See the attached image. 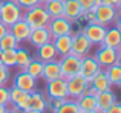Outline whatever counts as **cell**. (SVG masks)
<instances>
[{
  "mask_svg": "<svg viewBox=\"0 0 121 113\" xmlns=\"http://www.w3.org/2000/svg\"><path fill=\"white\" fill-rule=\"evenodd\" d=\"M77 104L80 107V110H97L98 112V107H97V98L95 96H89V95H80L77 99Z\"/></svg>",
  "mask_w": 121,
  "mask_h": 113,
  "instance_id": "cell-26",
  "label": "cell"
},
{
  "mask_svg": "<svg viewBox=\"0 0 121 113\" xmlns=\"http://www.w3.org/2000/svg\"><path fill=\"white\" fill-rule=\"evenodd\" d=\"M80 107H78L77 101L74 98H66L65 101L61 102V105L58 107V110L54 113H80Z\"/></svg>",
  "mask_w": 121,
  "mask_h": 113,
  "instance_id": "cell-28",
  "label": "cell"
},
{
  "mask_svg": "<svg viewBox=\"0 0 121 113\" xmlns=\"http://www.w3.org/2000/svg\"><path fill=\"white\" fill-rule=\"evenodd\" d=\"M23 17V9L17 5L15 0H3L0 8V21L11 26Z\"/></svg>",
  "mask_w": 121,
  "mask_h": 113,
  "instance_id": "cell-2",
  "label": "cell"
},
{
  "mask_svg": "<svg viewBox=\"0 0 121 113\" xmlns=\"http://www.w3.org/2000/svg\"><path fill=\"white\" fill-rule=\"evenodd\" d=\"M6 110H8L6 105H0V113H6Z\"/></svg>",
  "mask_w": 121,
  "mask_h": 113,
  "instance_id": "cell-47",
  "label": "cell"
},
{
  "mask_svg": "<svg viewBox=\"0 0 121 113\" xmlns=\"http://www.w3.org/2000/svg\"><path fill=\"white\" fill-rule=\"evenodd\" d=\"M48 14L51 18L54 17H61L63 15V0H49V2L44 5Z\"/></svg>",
  "mask_w": 121,
  "mask_h": 113,
  "instance_id": "cell-27",
  "label": "cell"
},
{
  "mask_svg": "<svg viewBox=\"0 0 121 113\" xmlns=\"http://www.w3.org/2000/svg\"><path fill=\"white\" fill-rule=\"evenodd\" d=\"M80 113H98L97 110H81Z\"/></svg>",
  "mask_w": 121,
  "mask_h": 113,
  "instance_id": "cell-48",
  "label": "cell"
},
{
  "mask_svg": "<svg viewBox=\"0 0 121 113\" xmlns=\"http://www.w3.org/2000/svg\"><path fill=\"white\" fill-rule=\"evenodd\" d=\"M28 101H29V92H25L14 86L9 87V104H15L23 109H28Z\"/></svg>",
  "mask_w": 121,
  "mask_h": 113,
  "instance_id": "cell-18",
  "label": "cell"
},
{
  "mask_svg": "<svg viewBox=\"0 0 121 113\" xmlns=\"http://www.w3.org/2000/svg\"><path fill=\"white\" fill-rule=\"evenodd\" d=\"M117 64H118L120 67H121V56H118V58H117Z\"/></svg>",
  "mask_w": 121,
  "mask_h": 113,
  "instance_id": "cell-52",
  "label": "cell"
},
{
  "mask_svg": "<svg viewBox=\"0 0 121 113\" xmlns=\"http://www.w3.org/2000/svg\"><path fill=\"white\" fill-rule=\"evenodd\" d=\"M104 113H121V101H118V99H117V101L113 102V104L110 105V107L107 109Z\"/></svg>",
  "mask_w": 121,
  "mask_h": 113,
  "instance_id": "cell-39",
  "label": "cell"
},
{
  "mask_svg": "<svg viewBox=\"0 0 121 113\" xmlns=\"http://www.w3.org/2000/svg\"><path fill=\"white\" fill-rule=\"evenodd\" d=\"M83 29H84V24L80 20H71V28H69V35L71 37L77 35V34H81Z\"/></svg>",
  "mask_w": 121,
  "mask_h": 113,
  "instance_id": "cell-34",
  "label": "cell"
},
{
  "mask_svg": "<svg viewBox=\"0 0 121 113\" xmlns=\"http://www.w3.org/2000/svg\"><path fill=\"white\" fill-rule=\"evenodd\" d=\"M17 2V5L20 6L23 11H26V9L29 8H34L35 5H39V0H15Z\"/></svg>",
  "mask_w": 121,
  "mask_h": 113,
  "instance_id": "cell-37",
  "label": "cell"
},
{
  "mask_svg": "<svg viewBox=\"0 0 121 113\" xmlns=\"http://www.w3.org/2000/svg\"><path fill=\"white\" fill-rule=\"evenodd\" d=\"M61 77V70H60V63H58V58L57 60H52V61H48L43 64V73H41V80L44 83L48 81H52L55 78Z\"/></svg>",
  "mask_w": 121,
  "mask_h": 113,
  "instance_id": "cell-17",
  "label": "cell"
},
{
  "mask_svg": "<svg viewBox=\"0 0 121 113\" xmlns=\"http://www.w3.org/2000/svg\"><path fill=\"white\" fill-rule=\"evenodd\" d=\"M101 67L98 64V61L95 60L94 55H86L81 58V69H80V73L86 78L87 81H91L92 78L97 75V72H100Z\"/></svg>",
  "mask_w": 121,
  "mask_h": 113,
  "instance_id": "cell-13",
  "label": "cell"
},
{
  "mask_svg": "<svg viewBox=\"0 0 121 113\" xmlns=\"http://www.w3.org/2000/svg\"><path fill=\"white\" fill-rule=\"evenodd\" d=\"M115 101H117V95L113 93L112 89H107V90H103V92H98V95H97L98 113H104Z\"/></svg>",
  "mask_w": 121,
  "mask_h": 113,
  "instance_id": "cell-16",
  "label": "cell"
},
{
  "mask_svg": "<svg viewBox=\"0 0 121 113\" xmlns=\"http://www.w3.org/2000/svg\"><path fill=\"white\" fill-rule=\"evenodd\" d=\"M94 2L95 0H78V3H80L83 9H92L94 8Z\"/></svg>",
  "mask_w": 121,
  "mask_h": 113,
  "instance_id": "cell-41",
  "label": "cell"
},
{
  "mask_svg": "<svg viewBox=\"0 0 121 113\" xmlns=\"http://www.w3.org/2000/svg\"><path fill=\"white\" fill-rule=\"evenodd\" d=\"M117 52H118V55L121 56V43L118 44V48H117Z\"/></svg>",
  "mask_w": 121,
  "mask_h": 113,
  "instance_id": "cell-51",
  "label": "cell"
},
{
  "mask_svg": "<svg viewBox=\"0 0 121 113\" xmlns=\"http://www.w3.org/2000/svg\"><path fill=\"white\" fill-rule=\"evenodd\" d=\"M35 49H37L35 51V58H39L40 61H43V63H48V61H52V60L58 58L52 41L46 43V44H41V46H39V48H35Z\"/></svg>",
  "mask_w": 121,
  "mask_h": 113,
  "instance_id": "cell-20",
  "label": "cell"
},
{
  "mask_svg": "<svg viewBox=\"0 0 121 113\" xmlns=\"http://www.w3.org/2000/svg\"><path fill=\"white\" fill-rule=\"evenodd\" d=\"M95 60L98 61V64H100L101 69H106L109 67V66L115 64L117 63V58H118V52H117L115 48H107V46H98L97 52H95Z\"/></svg>",
  "mask_w": 121,
  "mask_h": 113,
  "instance_id": "cell-5",
  "label": "cell"
},
{
  "mask_svg": "<svg viewBox=\"0 0 121 113\" xmlns=\"http://www.w3.org/2000/svg\"><path fill=\"white\" fill-rule=\"evenodd\" d=\"M118 9L117 6H109V5H100L95 8V17H97V23L103 24V26H110L115 23L117 17H118Z\"/></svg>",
  "mask_w": 121,
  "mask_h": 113,
  "instance_id": "cell-4",
  "label": "cell"
},
{
  "mask_svg": "<svg viewBox=\"0 0 121 113\" xmlns=\"http://www.w3.org/2000/svg\"><path fill=\"white\" fill-rule=\"evenodd\" d=\"M6 107H8V110L12 112V113H26V110H28V109H23V107L15 105V104H8Z\"/></svg>",
  "mask_w": 121,
  "mask_h": 113,
  "instance_id": "cell-40",
  "label": "cell"
},
{
  "mask_svg": "<svg viewBox=\"0 0 121 113\" xmlns=\"http://www.w3.org/2000/svg\"><path fill=\"white\" fill-rule=\"evenodd\" d=\"M28 109L32 110H40L46 112V96L43 95V92L40 90H32L29 92V101H28Z\"/></svg>",
  "mask_w": 121,
  "mask_h": 113,
  "instance_id": "cell-22",
  "label": "cell"
},
{
  "mask_svg": "<svg viewBox=\"0 0 121 113\" xmlns=\"http://www.w3.org/2000/svg\"><path fill=\"white\" fill-rule=\"evenodd\" d=\"M15 67L17 69H25L28 66V63L32 60V54L29 52V49L25 48V46H18L15 49Z\"/></svg>",
  "mask_w": 121,
  "mask_h": 113,
  "instance_id": "cell-23",
  "label": "cell"
},
{
  "mask_svg": "<svg viewBox=\"0 0 121 113\" xmlns=\"http://www.w3.org/2000/svg\"><path fill=\"white\" fill-rule=\"evenodd\" d=\"M22 18L32 29H35V28H44L51 21V17L43 5H35L34 8H29L26 11H23V17Z\"/></svg>",
  "mask_w": 121,
  "mask_h": 113,
  "instance_id": "cell-1",
  "label": "cell"
},
{
  "mask_svg": "<svg viewBox=\"0 0 121 113\" xmlns=\"http://www.w3.org/2000/svg\"><path fill=\"white\" fill-rule=\"evenodd\" d=\"M83 34L92 43V46H101L104 40V34H106V26H103L100 23L86 24L84 29H83Z\"/></svg>",
  "mask_w": 121,
  "mask_h": 113,
  "instance_id": "cell-7",
  "label": "cell"
},
{
  "mask_svg": "<svg viewBox=\"0 0 121 113\" xmlns=\"http://www.w3.org/2000/svg\"><path fill=\"white\" fill-rule=\"evenodd\" d=\"M81 95H89V96H95V98H97L98 90L95 89L94 86H92V83H91V81H87V84H86V87H84V90H83V93H81Z\"/></svg>",
  "mask_w": 121,
  "mask_h": 113,
  "instance_id": "cell-38",
  "label": "cell"
},
{
  "mask_svg": "<svg viewBox=\"0 0 121 113\" xmlns=\"http://www.w3.org/2000/svg\"><path fill=\"white\" fill-rule=\"evenodd\" d=\"M6 113H12V112H9V110H6Z\"/></svg>",
  "mask_w": 121,
  "mask_h": 113,
  "instance_id": "cell-55",
  "label": "cell"
},
{
  "mask_svg": "<svg viewBox=\"0 0 121 113\" xmlns=\"http://www.w3.org/2000/svg\"><path fill=\"white\" fill-rule=\"evenodd\" d=\"M9 104V87L0 86V105Z\"/></svg>",
  "mask_w": 121,
  "mask_h": 113,
  "instance_id": "cell-36",
  "label": "cell"
},
{
  "mask_svg": "<svg viewBox=\"0 0 121 113\" xmlns=\"http://www.w3.org/2000/svg\"><path fill=\"white\" fill-rule=\"evenodd\" d=\"M26 113H44V112H40V110H32V109H28Z\"/></svg>",
  "mask_w": 121,
  "mask_h": 113,
  "instance_id": "cell-46",
  "label": "cell"
},
{
  "mask_svg": "<svg viewBox=\"0 0 121 113\" xmlns=\"http://www.w3.org/2000/svg\"><path fill=\"white\" fill-rule=\"evenodd\" d=\"M101 3L103 5H109V6H117L118 0H101Z\"/></svg>",
  "mask_w": 121,
  "mask_h": 113,
  "instance_id": "cell-43",
  "label": "cell"
},
{
  "mask_svg": "<svg viewBox=\"0 0 121 113\" xmlns=\"http://www.w3.org/2000/svg\"><path fill=\"white\" fill-rule=\"evenodd\" d=\"M43 64H44L43 61H40L39 58L32 56V60H31V61L28 63V66L25 67V70L32 78H35V80L39 81V80H41V73H43Z\"/></svg>",
  "mask_w": 121,
  "mask_h": 113,
  "instance_id": "cell-25",
  "label": "cell"
},
{
  "mask_svg": "<svg viewBox=\"0 0 121 113\" xmlns=\"http://www.w3.org/2000/svg\"><path fill=\"white\" fill-rule=\"evenodd\" d=\"M15 49H8V51H3L2 55V64L6 66L8 69L15 67Z\"/></svg>",
  "mask_w": 121,
  "mask_h": 113,
  "instance_id": "cell-31",
  "label": "cell"
},
{
  "mask_svg": "<svg viewBox=\"0 0 121 113\" xmlns=\"http://www.w3.org/2000/svg\"><path fill=\"white\" fill-rule=\"evenodd\" d=\"M78 20L81 21L83 24H91V23H97V17H95V9H83Z\"/></svg>",
  "mask_w": 121,
  "mask_h": 113,
  "instance_id": "cell-32",
  "label": "cell"
},
{
  "mask_svg": "<svg viewBox=\"0 0 121 113\" xmlns=\"http://www.w3.org/2000/svg\"><path fill=\"white\" fill-rule=\"evenodd\" d=\"M69 28H71V20H68L66 17H54L51 18V21L48 23V29H49L52 38L60 35H65L69 34Z\"/></svg>",
  "mask_w": 121,
  "mask_h": 113,
  "instance_id": "cell-11",
  "label": "cell"
},
{
  "mask_svg": "<svg viewBox=\"0 0 121 113\" xmlns=\"http://www.w3.org/2000/svg\"><path fill=\"white\" fill-rule=\"evenodd\" d=\"M2 2H3V0H0V8H2Z\"/></svg>",
  "mask_w": 121,
  "mask_h": 113,
  "instance_id": "cell-54",
  "label": "cell"
},
{
  "mask_svg": "<svg viewBox=\"0 0 121 113\" xmlns=\"http://www.w3.org/2000/svg\"><path fill=\"white\" fill-rule=\"evenodd\" d=\"M66 81H68V98H74V99H77L81 95L86 84H87V80L81 73L74 75V77L68 78Z\"/></svg>",
  "mask_w": 121,
  "mask_h": 113,
  "instance_id": "cell-12",
  "label": "cell"
},
{
  "mask_svg": "<svg viewBox=\"0 0 121 113\" xmlns=\"http://www.w3.org/2000/svg\"><path fill=\"white\" fill-rule=\"evenodd\" d=\"M11 80V72L6 66L0 64V86H6Z\"/></svg>",
  "mask_w": 121,
  "mask_h": 113,
  "instance_id": "cell-35",
  "label": "cell"
},
{
  "mask_svg": "<svg viewBox=\"0 0 121 113\" xmlns=\"http://www.w3.org/2000/svg\"><path fill=\"white\" fill-rule=\"evenodd\" d=\"M117 9H118V12L121 14V0H118V3H117Z\"/></svg>",
  "mask_w": 121,
  "mask_h": 113,
  "instance_id": "cell-49",
  "label": "cell"
},
{
  "mask_svg": "<svg viewBox=\"0 0 121 113\" xmlns=\"http://www.w3.org/2000/svg\"><path fill=\"white\" fill-rule=\"evenodd\" d=\"M118 86H120V87H121V81H120V84H118Z\"/></svg>",
  "mask_w": 121,
  "mask_h": 113,
  "instance_id": "cell-56",
  "label": "cell"
},
{
  "mask_svg": "<svg viewBox=\"0 0 121 113\" xmlns=\"http://www.w3.org/2000/svg\"><path fill=\"white\" fill-rule=\"evenodd\" d=\"M115 26L120 29V32H121V14H118V17H117V20H115Z\"/></svg>",
  "mask_w": 121,
  "mask_h": 113,
  "instance_id": "cell-44",
  "label": "cell"
},
{
  "mask_svg": "<svg viewBox=\"0 0 121 113\" xmlns=\"http://www.w3.org/2000/svg\"><path fill=\"white\" fill-rule=\"evenodd\" d=\"M18 46H20V43L15 40V37L11 34V31H9V32H6L5 35L0 38V49H2V51H8V49H17Z\"/></svg>",
  "mask_w": 121,
  "mask_h": 113,
  "instance_id": "cell-30",
  "label": "cell"
},
{
  "mask_svg": "<svg viewBox=\"0 0 121 113\" xmlns=\"http://www.w3.org/2000/svg\"><path fill=\"white\" fill-rule=\"evenodd\" d=\"M9 31H11V34L15 37V40H17L20 44H23V43H28L29 35H31V32H32V28H31L23 18H20L18 21H15L14 24L9 26Z\"/></svg>",
  "mask_w": 121,
  "mask_h": 113,
  "instance_id": "cell-10",
  "label": "cell"
},
{
  "mask_svg": "<svg viewBox=\"0 0 121 113\" xmlns=\"http://www.w3.org/2000/svg\"><path fill=\"white\" fill-rule=\"evenodd\" d=\"M46 93H48V96H55V98L66 99L68 98V81H66V78L58 77L52 81H48Z\"/></svg>",
  "mask_w": 121,
  "mask_h": 113,
  "instance_id": "cell-8",
  "label": "cell"
},
{
  "mask_svg": "<svg viewBox=\"0 0 121 113\" xmlns=\"http://www.w3.org/2000/svg\"><path fill=\"white\" fill-rule=\"evenodd\" d=\"M65 101V99H61V98H55V96H48L46 98V110H49V112H57L58 110V107L61 105V102Z\"/></svg>",
  "mask_w": 121,
  "mask_h": 113,
  "instance_id": "cell-33",
  "label": "cell"
},
{
  "mask_svg": "<svg viewBox=\"0 0 121 113\" xmlns=\"http://www.w3.org/2000/svg\"><path fill=\"white\" fill-rule=\"evenodd\" d=\"M2 55H3V51L0 49V64H2Z\"/></svg>",
  "mask_w": 121,
  "mask_h": 113,
  "instance_id": "cell-53",
  "label": "cell"
},
{
  "mask_svg": "<svg viewBox=\"0 0 121 113\" xmlns=\"http://www.w3.org/2000/svg\"><path fill=\"white\" fill-rule=\"evenodd\" d=\"M83 8L80 6L78 0H63V17L68 20H78Z\"/></svg>",
  "mask_w": 121,
  "mask_h": 113,
  "instance_id": "cell-19",
  "label": "cell"
},
{
  "mask_svg": "<svg viewBox=\"0 0 121 113\" xmlns=\"http://www.w3.org/2000/svg\"><path fill=\"white\" fill-rule=\"evenodd\" d=\"M12 86L25 92H32L37 89V80L31 77L25 69H18V72L12 78Z\"/></svg>",
  "mask_w": 121,
  "mask_h": 113,
  "instance_id": "cell-6",
  "label": "cell"
},
{
  "mask_svg": "<svg viewBox=\"0 0 121 113\" xmlns=\"http://www.w3.org/2000/svg\"><path fill=\"white\" fill-rule=\"evenodd\" d=\"M49 41H52V35H51L48 26L32 29V32H31V35H29V40H28V43H29L31 46H34V48H39V46L46 44V43H49Z\"/></svg>",
  "mask_w": 121,
  "mask_h": 113,
  "instance_id": "cell-14",
  "label": "cell"
},
{
  "mask_svg": "<svg viewBox=\"0 0 121 113\" xmlns=\"http://www.w3.org/2000/svg\"><path fill=\"white\" fill-rule=\"evenodd\" d=\"M104 70H106V75H107V78H109L110 84H112V86H118L120 81H121V67L120 66L115 63V64L106 67Z\"/></svg>",
  "mask_w": 121,
  "mask_h": 113,
  "instance_id": "cell-29",
  "label": "cell"
},
{
  "mask_svg": "<svg viewBox=\"0 0 121 113\" xmlns=\"http://www.w3.org/2000/svg\"><path fill=\"white\" fill-rule=\"evenodd\" d=\"M100 5H103V3H101V0H95V2H94V9H95V8H98Z\"/></svg>",
  "mask_w": 121,
  "mask_h": 113,
  "instance_id": "cell-45",
  "label": "cell"
},
{
  "mask_svg": "<svg viewBox=\"0 0 121 113\" xmlns=\"http://www.w3.org/2000/svg\"><path fill=\"white\" fill-rule=\"evenodd\" d=\"M6 32H9V26H8V24H5L3 21H0V38H2Z\"/></svg>",
  "mask_w": 121,
  "mask_h": 113,
  "instance_id": "cell-42",
  "label": "cell"
},
{
  "mask_svg": "<svg viewBox=\"0 0 121 113\" xmlns=\"http://www.w3.org/2000/svg\"><path fill=\"white\" fill-rule=\"evenodd\" d=\"M52 44L57 51V55L60 56H65L68 54H71V48H72V37L69 34H65V35H60L52 38Z\"/></svg>",
  "mask_w": 121,
  "mask_h": 113,
  "instance_id": "cell-15",
  "label": "cell"
},
{
  "mask_svg": "<svg viewBox=\"0 0 121 113\" xmlns=\"http://www.w3.org/2000/svg\"><path fill=\"white\" fill-rule=\"evenodd\" d=\"M121 43V32L117 26H107L106 28V34H104V40H103V46L107 48H118V44Z\"/></svg>",
  "mask_w": 121,
  "mask_h": 113,
  "instance_id": "cell-21",
  "label": "cell"
},
{
  "mask_svg": "<svg viewBox=\"0 0 121 113\" xmlns=\"http://www.w3.org/2000/svg\"><path fill=\"white\" fill-rule=\"evenodd\" d=\"M60 63V70H61V77L63 78H71L74 75L80 73V69H81V56L75 55V54H68L65 56H60L58 58Z\"/></svg>",
  "mask_w": 121,
  "mask_h": 113,
  "instance_id": "cell-3",
  "label": "cell"
},
{
  "mask_svg": "<svg viewBox=\"0 0 121 113\" xmlns=\"http://www.w3.org/2000/svg\"><path fill=\"white\" fill-rule=\"evenodd\" d=\"M48 2H49V0H39V5H43V6H44Z\"/></svg>",
  "mask_w": 121,
  "mask_h": 113,
  "instance_id": "cell-50",
  "label": "cell"
},
{
  "mask_svg": "<svg viewBox=\"0 0 121 113\" xmlns=\"http://www.w3.org/2000/svg\"><path fill=\"white\" fill-rule=\"evenodd\" d=\"M91 83L98 92H103V90H107V89L112 87V84H110V81H109V78H107L104 69H101L100 72H97V75L91 80Z\"/></svg>",
  "mask_w": 121,
  "mask_h": 113,
  "instance_id": "cell-24",
  "label": "cell"
},
{
  "mask_svg": "<svg viewBox=\"0 0 121 113\" xmlns=\"http://www.w3.org/2000/svg\"><path fill=\"white\" fill-rule=\"evenodd\" d=\"M94 48L92 46V43L89 41L87 38H86L84 34H77V35L72 37V48H71V52L78 56H86L91 54V49Z\"/></svg>",
  "mask_w": 121,
  "mask_h": 113,
  "instance_id": "cell-9",
  "label": "cell"
}]
</instances>
